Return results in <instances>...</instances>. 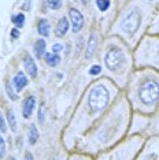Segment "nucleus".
<instances>
[{
  "label": "nucleus",
  "instance_id": "f257e3e1",
  "mask_svg": "<svg viewBox=\"0 0 159 160\" xmlns=\"http://www.w3.org/2000/svg\"><path fill=\"white\" fill-rule=\"evenodd\" d=\"M108 100H110V93H108L107 88L104 85H96L93 86V89L89 93V107L93 112L103 110L104 107L107 105Z\"/></svg>",
  "mask_w": 159,
  "mask_h": 160
},
{
  "label": "nucleus",
  "instance_id": "f03ea898",
  "mask_svg": "<svg viewBox=\"0 0 159 160\" xmlns=\"http://www.w3.org/2000/svg\"><path fill=\"white\" fill-rule=\"evenodd\" d=\"M159 96V86L155 81H147L143 83L140 89V99L144 104H154L156 103Z\"/></svg>",
  "mask_w": 159,
  "mask_h": 160
},
{
  "label": "nucleus",
  "instance_id": "7ed1b4c3",
  "mask_svg": "<svg viewBox=\"0 0 159 160\" xmlns=\"http://www.w3.org/2000/svg\"><path fill=\"white\" fill-rule=\"evenodd\" d=\"M140 22H141V17H140V12L137 10H132L131 12L126 15L121 22V29L125 32V33H135V32L139 29Z\"/></svg>",
  "mask_w": 159,
  "mask_h": 160
},
{
  "label": "nucleus",
  "instance_id": "20e7f679",
  "mask_svg": "<svg viewBox=\"0 0 159 160\" xmlns=\"http://www.w3.org/2000/svg\"><path fill=\"white\" fill-rule=\"evenodd\" d=\"M124 60H125L124 52H122L121 49H118V48H111V49L107 52L106 58H104L106 66H107L108 70H111V71L118 70V68L122 66Z\"/></svg>",
  "mask_w": 159,
  "mask_h": 160
},
{
  "label": "nucleus",
  "instance_id": "39448f33",
  "mask_svg": "<svg viewBox=\"0 0 159 160\" xmlns=\"http://www.w3.org/2000/svg\"><path fill=\"white\" fill-rule=\"evenodd\" d=\"M69 15H70L73 32L74 33H77V32H80L82 29V26H84V17H82V14L80 12L77 8H70Z\"/></svg>",
  "mask_w": 159,
  "mask_h": 160
},
{
  "label": "nucleus",
  "instance_id": "423d86ee",
  "mask_svg": "<svg viewBox=\"0 0 159 160\" xmlns=\"http://www.w3.org/2000/svg\"><path fill=\"white\" fill-rule=\"evenodd\" d=\"M13 85H14V88H15L17 92H21V90H22L25 86L28 85V78L25 77L23 72H18L15 77H14Z\"/></svg>",
  "mask_w": 159,
  "mask_h": 160
},
{
  "label": "nucleus",
  "instance_id": "0eeeda50",
  "mask_svg": "<svg viewBox=\"0 0 159 160\" xmlns=\"http://www.w3.org/2000/svg\"><path fill=\"white\" fill-rule=\"evenodd\" d=\"M23 66H25V70L29 75H30L32 78H34L36 75H37V66H36L34 60L32 59L30 56H26L23 60Z\"/></svg>",
  "mask_w": 159,
  "mask_h": 160
},
{
  "label": "nucleus",
  "instance_id": "6e6552de",
  "mask_svg": "<svg viewBox=\"0 0 159 160\" xmlns=\"http://www.w3.org/2000/svg\"><path fill=\"white\" fill-rule=\"evenodd\" d=\"M34 105H36V99L33 96L28 97L23 103V118H30V115L33 114V110H34Z\"/></svg>",
  "mask_w": 159,
  "mask_h": 160
},
{
  "label": "nucleus",
  "instance_id": "1a4fd4ad",
  "mask_svg": "<svg viewBox=\"0 0 159 160\" xmlns=\"http://www.w3.org/2000/svg\"><path fill=\"white\" fill-rule=\"evenodd\" d=\"M67 30H69L67 18H60L59 22H58V25H56V29H55V36L56 37H63V36L67 33Z\"/></svg>",
  "mask_w": 159,
  "mask_h": 160
},
{
  "label": "nucleus",
  "instance_id": "9d476101",
  "mask_svg": "<svg viewBox=\"0 0 159 160\" xmlns=\"http://www.w3.org/2000/svg\"><path fill=\"white\" fill-rule=\"evenodd\" d=\"M96 45H97V38L95 34L91 36V38H89L88 41V47H86V51H85V58L86 59H91L93 56V53L96 52Z\"/></svg>",
  "mask_w": 159,
  "mask_h": 160
},
{
  "label": "nucleus",
  "instance_id": "9b49d317",
  "mask_svg": "<svg viewBox=\"0 0 159 160\" xmlns=\"http://www.w3.org/2000/svg\"><path fill=\"white\" fill-rule=\"evenodd\" d=\"M45 47H47V44L43 38H38L37 41L34 42V53H36V56H37V59H41V58L44 56Z\"/></svg>",
  "mask_w": 159,
  "mask_h": 160
},
{
  "label": "nucleus",
  "instance_id": "f8f14e48",
  "mask_svg": "<svg viewBox=\"0 0 159 160\" xmlns=\"http://www.w3.org/2000/svg\"><path fill=\"white\" fill-rule=\"evenodd\" d=\"M37 32L38 34L44 36V37H47V36L49 34V22L47 19H41L38 22V26H37Z\"/></svg>",
  "mask_w": 159,
  "mask_h": 160
},
{
  "label": "nucleus",
  "instance_id": "ddd939ff",
  "mask_svg": "<svg viewBox=\"0 0 159 160\" xmlns=\"http://www.w3.org/2000/svg\"><path fill=\"white\" fill-rule=\"evenodd\" d=\"M45 62H47L48 66L55 67V66H58V64L60 63V56L56 55V53H47L45 55Z\"/></svg>",
  "mask_w": 159,
  "mask_h": 160
},
{
  "label": "nucleus",
  "instance_id": "4468645a",
  "mask_svg": "<svg viewBox=\"0 0 159 160\" xmlns=\"http://www.w3.org/2000/svg\"><path fill=\"white\" fill-rule=\"evenodd\" d=\"M37 140H38V130L34 125H32L30 129H29V144L34 145L37 142Z\"/></svg>",
  "mask_w": 159,
  "mask_h": 160
},
{
  "label": "nucleus",
  "instance_id": "2eb2a0df",
  "mask_svg": "<svg viewBox=\"0 0 159 160\" xmlns=\"http://www.w3.org/2000/svg\"><path fill=\"white\" fill-rule=\"evenodd\" d=\"M7 119H8L10 129H11L13 132H15L17 130V121H15V115H14L13 110H8V112H7Z\"/></svg>",
  "mask_w": 159,
  "mask_h": 160
},
{
  "label": "nucleus",
  "instance_id": "dca6fc26",
  "mask_svg": "<svg viewBox=\"0 0 159 160\" xmlns=\"http://www.w3.org/2000/svg\"><path fill=\"white\" fill-rule=\"evenodd\" d=\"M13 23L15 25L17 28H22L25 23V15L23 14H18V15L13 17Z\"/></svg>",
  "mask_w": 159,
  "mask_h": 160
},
{
  "label": "nucleus",
  "instance_id": "f3484780",
  "mask_svg": "<svg viewBox=\"0 0 159 160\" xmlns=\"http://www.w3.org/2000/svg\"><path fill=\"white\" fill-rule=\"evenodd\" d=\"M96 6L100 11H107L110 7V0H96Z\"/></svg>",
  "mask_w": 159,
  "mask_h": 160
},
{
  "label": "nucleus",
  "instance_id": "a211bd4d",
  "mask_svg": "<svg viewBox=\"0 0 159 160\" xmlns=\"http://www.w3.org/2000/svg\"><path fill=\"white\" fill-rule=\"evenodd\" d=\"M47 4H48L49 8L58 10V8H60V6H62V2H60V0H47Z\"/></svg>",
  "mask_w": 159,
  "mask_h": 160
},
{
  "label": "nucleus",
  "instance_id": "6ab92c4d",
  "mask_svg": "<svg viewBox=\"0 0 159 160\" xmlns=\"http://www.w3.org/2000/svg\"><path fill=\"white\" fill-rule=\"evenodd\" d=\"M6 155V142L3 140V137L0 136V158H4Z\"/></svg>",
  "mask_w": 159,
  "mask_h": 160
},
{
  "label": "nucleus",
  "instance_id": "aec40b11",
  "mask_svg": "<svg viewBox=\"0 0 159 160\" xmlns=\"http://www.w3.org/2000/svg\"><path fill=\"white\" fill-rule=\"evenodd\" d=\"M100 71H102V67L100 66H92L91 70H89V74L91 75H97V74H100Z\"/></svg>",
  "mask_w": 159,
  "mask_h": 160
},
{
  "label": "nucleus",
  "instance_id": "412c9836",
  "mask_svg": "<svg viewBox=\"0 0 159 160\" xmlns=\"http://www.w3.org/2000/svg\"><path fill=\"white\" fill-rule=\"evenodd\" d=\"M7 93H8V96L11 97L13 100H17V99H18V96H17V94H14V92H13L11 85H8V83H7Z\"/></svg>",
  "mask_w": 159,
  "mask_h": 160
},
{
  "label": "nucleus",
  "instance_id": "4be33fe9",
  "mask_svg": "<svg viewBox=\"0 0 159 160\" xmlns=\"http://www.w3.org/2000/svg\"><path fill=\"white\" fill-rule=\"evenodd\" d=\"M0 130H2L3 133L7 132V126H6V122H4V119H3L2 114H0Z\"/></svg>",
  "mask_w": 159,
  "mask_h": 160
},
{
  "label": "nucleus",
  "instance_id": "5701e85b",
  "mask_svg": "<svg viewBox=\"0 0 159 160\" xmlns=\"http://www.w3.org/2000/svg\"><path fill=\"white\" fill-rule=\"evenodd\" d=\"M62 49H63V47L60 45V44H55V45L52 47V52H54V53H58V52H60V51H62Z\"/></svg>",
  "mask_w": 159,
  "mask_h": 160
},
{
  "label": "nucleus",
  "instance_id": "b1692460",
  "mask_svg": "<svg viewBox=\"0 0 159 160\" xmlns=\"http://www.w3.org/2000/svg\"><path fill=\"white\" fill-rule=\"evenodd\" d=\"M11 36L14 38H18V36H19V32L17 30V29H14V30H11Z\"/></svg>",
  "mask_w": 159,
  "mask_h": 160
},
{
  "label": "nucleus",
  "instance_id": "393cba45",
  "mask_svg": "<svg viewBox=\"0 0 159 160\" xmlns=\"http://www.w3.org/2000/svg\"><path fill=\"white\" fill-rule=\"evenodd\" d=\"M25 160H33V156H32V153H26V156H25Z\"/></svg>",
  "mask_w": 159,
  "mask_h": 160
},
{
  "label": "nucleus",
  "instance_id": "a878e982",
  "mask_svg": "<svg viewBox=\"0 0 159 160\" xmlns=\"http://www.w3.org/2000/svg\"><path fill=\"white\" fill-rule=\"evenodd\" d=\"M8 160H15V159H14V158H10V159H8Z\"/></svg>",
  "mask_w": 159,
  "mask_h": 160
}]
</instances>
